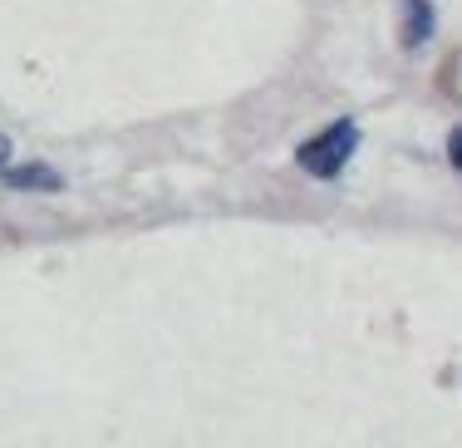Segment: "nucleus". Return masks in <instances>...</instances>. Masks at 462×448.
<instances>
[{"instance_id": "obj_1", "label": "nucleus", "mask_w": 462, "mask_h": 448, "mask_svg": "<svg viewBox=\"0 0 462 448\" xmlns=\"http://www.w3.org/2000/svg\"><path fill=\"white\" fill-rule=\"evenodd\" d=\"M355 148H359V124L355 118H339V124H329L325 134H315L310 144H300V153H295V163H300L310 178H339L345 173V163L355 158Z\"/></svg>"}, {"instance_id": "obj_2", "label": "nucleus", "mask_w": 462, "mask_h": 448, "mask_svg": "<svg viewBox=\"0 0 462 448\" xmlns=\"http://www.w3.org/2000/svg\"><path fill=\"white\" fill-rule=\"evenodd\" d=\"M5 173V188L15 192H60L64 178L50 168V163H25V168H0Z\"/></svg>"}, {"instance_id": "obj_3", "label": "nucleus", "mask_w": 462, "mask_h": 448, "mask_svg": "<svg viewBox=\"0 0 462 448\" xmlns=\"http://www.w3.org/2000/svg\"><path fill=\"white\" fill-rule=\"evenodd\" d=\"M403 5V50H418L433 40V5L428 0H399Z\"/></svg>"}, {"instance_id": "obj_4", "label": "nucleus", "mask_w": 462, "mask_h": 448, "mask_svg": "<svg viewBox=\"0 0 462 448\" xmlns=\"http://www.w3.org/2000/svg\"><path fill=\"white\" fill-rule=\"evenodd\" d=\"M448 158H453V168H462V134L448 138Z\"/></svg>"}, {"instance_id": "obj_5", "label": "nucleus", "mask_w": 462, "mask_h": 448, "mask_svg": "<svg viewBox=\"0 0 462 448\" xmlns=\"http://www.w3.org/2000/svg\"><path fill=\"white\" fill-rule=\"evenodd\" d=\"M0 168H10V138L0 134Z\"/></svg>"}]
</instances>
